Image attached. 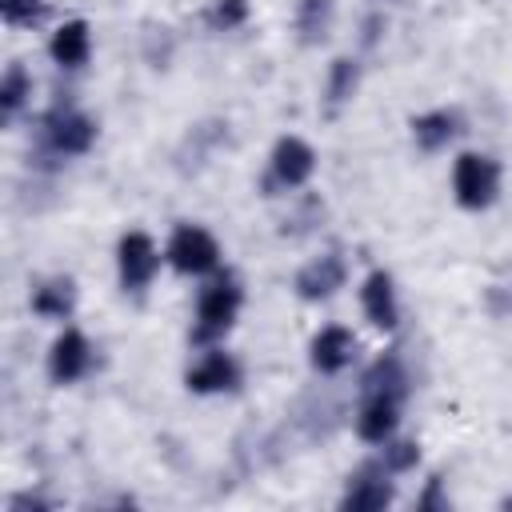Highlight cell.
<instances>
[{"instance_id": "obj_1", "label": "cell", "mask_w": 512, "mask_h": 512, "mask_svg": "<svg viewBox=\"0 0 512 512\" xmlns=\"http://www.w3.org/2000/svg\"><path fill=\"white\" fill-rule=\"evenodd\" d=\"M240 308H244V284L236 272L220 268L212 276H204L200 292H196V312H192V348H212V344H224V336L236 328L240 320Z\"/></svg>"}, {"instance_id": "obj_2", "label": "cell", "mask_w": 512, "mask_h": 512, "mask_svg": "<svg viewBox=\"0 0 512 512\" xmlns=\"http://www.w3.org/2000/svg\"><path fill=\"white\" fill-rule=\"evenodd\" d=\"M504 168L488 152H460L452 160V200L464 212H488L500 200Z\"/></svg>"}, {"instance_id": "obj_3", "label": "cell", "mask_w": 512, "mask_h": 512, "mask_svg": "<svg viewBox=\"0 0 512 512\" xmlns=\"http://www.w3.org/2000/svg\"><path fill=\"white\" fill-rule=\"evenodd\" d=\"M96 136H100V124L76 104H52L40 116V148L56 160H72V156L92 152Z\"/></svg>"}, {"instance_id": "obj_4", "label": "cell", "mask_w": 512, "mask_h": 512, "mask_svg": "<svg viewBox=\"0 0 512 512\" xmlns=\"http://www.w3.org/2000/svg\"><path fill=\"white\" fill-rule=\"evenodd\" d=\"M164 264L180 276H192V280H204L212 272L224 268V248L220 240L204 228V224H176L168 232V244H164Z\"/></svg>"}, {"instance_id": "obj_5", "label": "cell", "mask_w": 512, "mask_h": 512, "mask_svg": "<svg viewBox=\"0 0 512 512\" xmlns=\"http://www.w3.org/2000/svg\"><path fill=\"white\" fill-rule=\"evenodd\" d=\"M312 176H316V148L304 136L288 132V136H280L272 144L268 172H264V184L260 188H264V196H284V192L308 188Z\"/></svg>"}, {"instance_id": "obj_6", "label": "cell", "mask_w": 512, "mask_h": 512, "mask_svg": "<svg viewBox=\"0 0 512 512\" xmlns=\"http://www.w3.org/2000/svg\"><path fill=\"white\" fill-rule=\"evenodd\" d=\"M160 264H164V248L144 228H128L116 240V280H120V292L144 296L152 288V280L160 276Z\"/></svg>"}, {"instance_id": "obj_7", "label": "cell", "mask_w": 512, "mask_h": 512, "mask_svg": "<svg viewBox=\"0 0 512 512\" xmlns=\"http://www.w3.org/2000/svg\"><path fill=\"white\" fill-rule=\"evenodd\" d=\"M196 352L200 356L184 368V388L192 396H224V392H236L244 384V368L224 344L196 348Z\"/></svg>"}, {"instance_id": "obj_8", "label": "cell", "mask_w": 512, "mask_h": 512, "mask_svg": "<svg viewBox=\"0 0 512 512\" xmlns=\"http://www.w3.org/2000/svg\"><path fill=\"white\" fill-rule=\"evenodd\" d=\"M92 372H96V344L76 324H64L56 340L48 344V380L68 388V384L88 380Z\"/></svg>"}, {"instance_id": "obj_9", "label": "cell", "mask_w": 512, "mask_h": 512, "mask_svg": "<svg viewBox=\"0 0 512 512\" xmlns=\"http://www.w3.org/2000/svg\"><path fill=\"white\" fill-rule=\"evenodd\" d=\"M392 500H396V476L380 464V456H372L356 472H348L344 492H340V508H348V512H380Z\"/></svg>"}, {"instance_id": "obj_10", "label": "cell", "mask_w": 512, "mask_h": 512, "mask_svg": "<svg viewBox=\"0 0 512 512\" xmlns=\"http://www.w3.org/2000/svg\"><path fill=\"white\" fill-rule=\"evenodd\" d=\"M344 284H348V260H344V252H336V248L312 256V260L300 264V272L292 276V292H296L304 304H324V300H332Z\"/></svg>"}, {"instance_id": "obj_11", "label": "cell", "mask_w": 512, "mask_h": 512, "mask_svg": "<svg viewBox=\"0 0 512 512\" xmlns=\"http://www.w3.org/2000/svg\"><path fill=\"white\" fill-rule=\"evenodd\" d=\"M356 352H360V340L344 324H324L308 340V364H312L316 376H340V372H348L352 360H356Z\"/></svg>"}, {"instance_id": "obj_12", "label": "cell", "mask_w": 512, "mask_h": 512, "mask_svg": "<svg viewBox=\"0 0 512 512\" xmlns=\"http://www.w3.org/2000/svg\"><path fill=\"white\" fill-rule=\"evenodd\" d=\"M400 412H404V400L400 396H388V392H360V408L352 416V428L364 444L380 448L384 440L396 436L400 428Z\"/></svg>"}, {"instance_id": "obj_13", "label": "cell", "mask_w": 512, "mask_h": 512, "mask_svg": "<svg viewBox=\"0 0 512 512\" xmlns=\"http://www.w3.org/2000/svg\"><path fill=\"white\" fill-rule=\"evenodd\" d=\"M360 312L376 332H396L400 328V292L388 268H372L360 280Z\"/></svg>"}, {"instance_id": "obj_14", "label": "cell", "mask_w": 512, "mask_h": 512, "mask_svg": "<svg viewBox=\"0 0 512 512\" xmlns=\"http://www.w3.org/2000/svg\"><path fill=\"white\" fill-rule=\"evenodd\" d=\"M48 56L56 68L64 72H80L88 60H92V24L84 16H72L64 20L52 36H48Z\"/></svg>"}, {"instance_id": "obj_15", "label": "cell", "mask_w": 512, "mask_h": 512, "mask_svg": "<svg viewBox=\"0 0 512 512\" xmlns=\"http://www.w3.org/2000/svg\"><path fill=\"white\" fill-rule=\"evenodd\" d=\"M28 308H32L40 320H48V324L72 320V312H76V280L64 276V272L36 280L32 292H28Z\"/></svg>"}, {"instance_id": "obj_16", "label": "cell", "mask_w": 512, "mask_h": 512, "mask_svg": "<svg viewBox=\"0 0 512 512\" xmlns=\"http://www.w3.org/2000/svg\"><path fill=\"white\" fill-rule=\"evenodd\" d=\"M408 128H412V144H416L424 156H436V152H444V148L460 136L464 120H460L456 108H428V112L412 116Z\"/></svg>"}, {"instance_id": "obj_17", "label": "cell", "mask_w": 512, "mask_h": 512, "mask_svg": "<svg viewBox=\"0 0 512 512\" xmlns=\"http://www.w3.org/2000/svg\"><path fill=\"white\" fill-rule=\"evenodd\" d=\"M360 76H364V68H360L356 56H336V60L328 64L324 88H320V100H324V112H328V116H336L340 108H348V104L356 100Z\"/></svg>"}, {"instance_id": "obj_18", "label": "cell", "mask_w": 512, "mask_h": 512, "mask_svg": "<svg viewBox=\"0 0 512 512\" xmlns=\"http://www.w3.org/2000/svg\"><path fill=\"white\" fill-rule=\"evenodd\" d=\"M360 392H388V396L408 400V392H412V372H408L404 356H400V352H380V356L364 368Z\"/></svg>"}, {"instance_id": "obj_19", "label": "cell", "mask_w": 512, "mask_h": 512, "mask_svg": "<svg viewBox=\"0 0 512 512\" xmlns=\"http://www.w3.org/2000/svg\"><path fill=\"white\" fill-rule=\"evenodd\" d=\"M336 20V0H296L292 8V32L300 48H320L332 32Z\"/></svg>"}, {"instance_id": "obj_20", "label": "cell", "mask_w": 512, "mask_h": 512, "mask_svg": "<svg viewBox=\"0 0 512 512\" xmlns=\"http://www.w3.org/2000/svg\"><path fill=\"white\" fill-rule=\"evenodd\" d=\"M28 100H32V72L20 60H12L0 76V120L12 124L28 108Z\"/></svg>"}, {"instance_id": "obj_21", "label": "cell", "mask_w": 512, "mask_h": 512, "mask_svg": "<svg viewBox=\"0 0 512 512\" xmlns=\"http://www.w3.org/2000/svg\"><path fill=\"white\" fill-rule=\"evenodd\" d=\"M248 16H252V0H212L204 12V24L212 32H236L248 24Z\"/></svg>"}, {"instance_id": "obj_22", "label": "cell", "mask_w": 512, "mask_h": 512, "mask_svg": "<svg viewBox=\"0 0 512 512\" xmlns=\"http://www.w3.org/2000/svg\"><path fill=\"white\" fill-rule=\"evenodd\" d=\"M380 464H384L392 476L416 472V464H420V444H416V440H400V436H392V440L380 444Z\"/></svg>"}, {"instance_id": "obj_23", "label": "cell", "mask_w": 512, "mask_h": 512, "mask_svg": "<svg viewBox=\"0 0 512 512\" xmlns=\"http://www.w3.org/2000/svg\"><path fill=\"white\" fill-rule=\"evenodd\" d=\"M48 16V0H0V20L8 28H36Z\"/></svg>"}, {"instance_id": "obj_24", "label": "cell", "mask_w": 512, "mask_h": 512, "mask_svg": "<svg viewBox=\"0 0 512 512\" xmlns=\"http://www.w3.org/2000/svg\"><path fill=\"white\" fill-rule=\"evenodd\" d=\"M416 508H420V512H448V508H452V496H448L440 472H432V476L424 480V488H420V496H416Z\"/></svg>"}, {"instance_id": "obj_25", "label": "cell", "mask_w": 512, "mask_h": 512, "mask_svg": "<svg viewBox=\"0 0 512 512\" xmlns=\"http://www.w3.org/2000/svg\"><path fill=\"white\" fill-rule=\"evenodd\" d=\"M384 28H388L384 12H368V16L360 20V48H376L380 36H384Z\"/></svg>"}, {"instance_id": "obj_26", "label": "cell", "mask_w": 512, "mask_h": 512, "mask_svg": "<svg viewBox=\"0 0 512 512\" xmlns=\"http://www.w3.org/2000/svg\"><path fill=\"white\" fill-rule=\"evenodd\" d=\"M372 4H384V0H372Z\"/></svg>"}]
</instances>
